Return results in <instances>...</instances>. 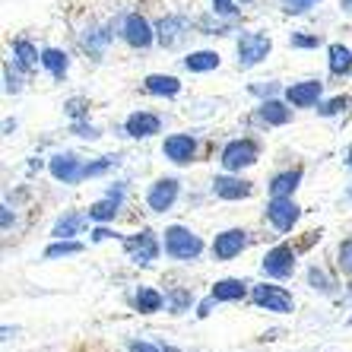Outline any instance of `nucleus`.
<instances>
[{
	"label": "nucleus",
	"instance_id": "obj_1",
	"mask_svg": "<svg viewBox=\"0 0 352 352\" xmlns=\"http://www.w3.org/2000/svg\"><path fill=\"white\" fill-rule=\"evenodd\" d=\"M273 51V38L267 32H241L235 41V54H238V67L251 70V67L263 64Z\"/></svg>",
	"mask_w": 352,
	"mask_h": 352
},
{
	"label": "nucleus",
	"instance_id": "obj_2",
	"mask_svg": "<svg viewBox=\"0 0 352 352\" xmlns=\"http://www.w3.org/2000/svg\"><path fill=\"white\" fill-rule=\"evenodd\" d=\"M165 254L172 261H197L204 254V241L184 226H168L165 229Z\"/></svg>",
	"mask_w": 352,
	"mask_h": 352
},
{
	"label": "nucleus",
	"instance_id": "obj_3",
	"mask_svg": "<svg viewBox=\"0 0 352 352\" xmlns=\"http://www.w3.org/2000/svg\"><path fill=\"white\" fill-rule=\"evenodd\" d=\"M121 38L127 41L133 51H146L159 35H156V25L149 23L143 13H127V16L121 19Z\"/></svg>",
	"mask_w": 352,
	"mask_h": 352
},
{
	"label": "nucleus",
	"instance_id": "obj_4",
	"mask_svg": "<svg viewBox=\"0 0 352 352\" xmlns=\"http://www.w3.org/2000/svg\"><path fill=\"white\" fill-rule=\"evenodd\" d=\"M257 159H261V146H257V140H232V143H226V149H222V168L226 172H241V168H248V165H254Z\"/></svg>",
	"mask_w": 352,
	"mask_h": 352
},
{
	"label": "nucleus",
	"instance_id": "obj_5",
	"mask_svg": "<svg viewBox=\"0 0 352 352\" xmlns=\"http://www.w3.org/2000/svg\"><path fill=\"white\" fill-rule=\"evenodd\" d=\"M251 298H254L257 308H267V311H273V314H292V308H295L292 292H286L283 286H270V283L254 286Z\"/></svg>",
	"mask_w": 352,
	"mask_h": 352
},
{
	"label": "nucleus",
	"instance_id": "obj_6",
	"mask_svg": "<svg viewBox=\"0 0 352 352\" xmlns=\"http://www.w3.org/2000/svg\"><path fill=\"white\" fill-rule=\"evenodd\" d=\"M124 251H127V257H131L133 263H140V267H146V263H153L159 257V241H156V235L149 229H143V232H137V235H131L127 241H124Z\"/></svg>",
	"mask_w": 352,
	"mask_h": 352
},
{
	"label": "nucleus",
	"instance_id": "obj_7",
	"mask_svg": "<svg viewBox=\"0 0 352 352\" xmlns=\"http://www.w3.org/2000/svg\"><path fill=\"white\" fill-rule=\"evenodd\" d=\"M261 270L273 279H289L295 273V251L289 245H276L267 251V257L261 261Z\"/></svg>",
	"mask_w": 352,
	"mask_h": 352
},
{
	"label": "nucleus",
	"instance_id": "obj_8",
	"mask_svg": "<svg viewBox=\"0 0 352 352\" xmlns=\"http://www.w3.org/2000/svg\"><path fill=\"white\" fill-rule=\"evenodd\" d=\"M48 172L54 181H64V184H80L82 178H86V162L76 156H70V153H60V156L51 159Z\"/></svg>",
	"mask_w": 352,
	"mask_h": 352
},
{
	"label": "nucleus",
	"instance_id": "obj_9",
	"mask_svg": "<svg viewBox=\"0 0 352 352\" xmlns=\"http://www.w3.org/2000/svg\"><path fill=\"white\" fill-rule=\"evenodd\" d=\"M298 216H302V210L292 204V197H270V204H267V219H270L279 232H292Z\"/></svg>",
	"mask_w": 352,
	"mask_h": 352
},
{
	"label": "nucleus",
	"instance_id": "obj_10",
	"mask_svg": "<svg viewBox=\"0 0 352 352\" xmlns=\"http://www.w3.org/2000/svg\"><path fill=\"white\" fill-rule=\"evenodd\" d=\"M245 245H248V232L245 229H226V232H219L216 241H213V257L226 263V261H232V257L241 254Z\"/></svg>",
	"mask_w": 352,
	"mask_h": 352
},
{
	"label": "nucleus",
	"instance_id": "obj_11",
	"mask_svg": "<svg viewBox=\"0 0 352 352\" xmlns=\"http://www.w3.org/2000/svg\"><path fill=\"white\" fill-rule=\"evenodd\" d=\"M178 190H181V184L175 178H159L156 184L149 188V194H146L149 210H153V213H165V210H172L175 200H178Z\"/></svg>",
	"mask_w": 352,
	"mask_h": 352
},
{
	"label": "nucleus",
	"instance_id": "obj_12",
	"mask_svg": "<svg viewBox=\"0 0 352 352\" xmlns=\"http://www.w3.org/2000/svg\"><path fill=\"white\" fill-rule=\"evenodd\" d=\"M197 153V140L190 133H172V137H165L162 143V156L175 165H188Z\"/></svg>",
	"mask_w": 352,
	"mask_h": 352
},
{
	"label": "nucleus",
	"instance_id": "obj_13",
	"mask_svg": "<svg viewBox=\"0 0 352 352\" xmlns=\"http://www.w3.org/2000/svg\"><path fill=\"white\" fill-rule=\"evenodd\" d=\"M320 92H324L320 80H302V82H292L286 89V102L292 108H314L320 102Z\"/></svg>",
	"mask_w": 352,
	"mask_h": 352
},
{
	"label": "nucleus",
	"instance_id": "obj_14",
	"mask_svg": "<svg viewBox=\"0 0 352 352\" xmlns=\"http://www.w3.org/2000/svg\"><path fill=\"white\" fill-rule=\"evenodd\" d=\"M188 29H190V23H188V16H178V13H168V16H162L156 23V35H159V45L162 48H175L184 35H188Z\"/></svg>",
	"mask_w": 352,
	"mask_h": 352
},
{
	"label": "nucleus",
	"instance_id": "obj_15",
	"mask_svg": "<svg viewBox=\"0 0 352 352\" xmlns=\"http://www.w3.org/2000/svg\"><path fill=\"white\" fill-rule=\"evenodd\" d=\"M124 131L131 133L133 140H146L162 131V118L153 115V111H133V115H127V121H124Z\"/></svg>",
	"mask_w": 352,
	"mask_h": 352
},
{
	"label": "nucleus",
	"instance_id": "obj_16",
	"mask_svg": "<svg viewBox=\"0 0 352 352\" xmlns=\"http://www.w3.org/2000/svg\"><path fill=\"white\" fill-rule=\"evenodd\" d=\"M10 51H13V64L19 70H35L41 64V51L29 38H13L10 41Z\"/></svg>",
	"mask_w": 352,
	"mask_h": 352
},
{
	"label": "nucleus",
	"instance_id": "obj_17",
	"mask_svg": "<svg viewBox=\"0 0 352 352\" xmlns=\"http://www.w3.org/2000/svg\"><path fill=\"white\" fill-rule=\"evenodd\" d=\"M213 194L222 197V200H241V197H251V184L241 178L219 175V178H213Z\"/></svg>",
	"mask_w": 352,
	"mask_h": 352
},
{
	"label": "nucleus",
	"instance_id": "obj_18",
	"mask_svg": "<svg viewBox=\"0 0 352 352\" xmlns=\"http://www.w3.org/2000/svg\"><path fill=\"white\" fill-rule=\"evenodd\" d=\"M41 67L48 70L54 80H64L67 70H70V54L64 48H41Z\"/></svg>",
	"mask_w": 352,
	"mask_h": 352
},
{
	"label": "nucleus",
	"instance_id": "obj_19",
	"mask_svg": "<svg viewBox=\"0 0 352 352\" xmlns=\"http://www.w3.org/2000/svg\"><path fill=\"white\" fill-rule=\"evenodd\" d=\"M181 64H184V70H190V74H210V70H216V67L222 64V58H219V51L204 48V51H190Z\"/></svg>",
	"mask_w": 352,
	"mask_h": 352
},
{
	"label": "nucleus",
	"instance_id": "obj_20",
	"mask_svg": "<svg viewBox=\"0 0 352 352\" xmlns=\"http://www.w3.org/2000/svg\"><path fill=\"white\" fill-rule=\"evenodd\" d=\"M143 89L149 92V96H178L181 92V80L172 74H149L146 80H143Z\"/></svg>",
	"mask_w": 352,
	"mask_h": 352
},
{
	"label": "nucleus",
	"instance_id": "obj_21",
	"mask_svg": "<svg viewBox=\"0 0 352 352\" xmlns=\"http://www.w3.org/2000/svg\"><path fill=\"white\" fill-rule=\"evenodd\" d=\"M245 295H248L245 279H219V283H213L210 298H213V302H238V298H245Z\"/></svg>",
	"mask_w": 352,
	"mask_h": 352
},
{
	"label": "nucleus",
	"instance_id": "obj_22",
	"mask_svg": "<svg viewBox=\"0 0 352 352\" xmlns=\"http://www.w3.org/2000/svg\"><path fill=\"white\" fill-rule=\"evenodd\" d=\"M327 64H330V74L333 76H349L352 74V48L333 41L327 48Z\"/></svg>",
	"mask_w": 352,
	"mask_h": 352
},
{
	"label": "nucleus",
	"instance_id": "obj_23",
	"mask_svg": "<svg viewBox=\"0 0 352 352\" xmlns=\"http://www.w3.org/2000/svg\"><path fill=\"white\" fill-rule=\"evenodd\" d=\"M165 302H168V298H165L159 289H153V286H140L137 295H133V305H137L140 314H156V311H162Z\"/></svg>",
	"mask_w": 352,
	"mask_h": 352
},
{
	"label": "nucleus",
	"instance_id": "obj_24",
	"mask_svg": "<svg viewBox=\"0 0 352 352\" xmlns=\"http://www.w3.org/2000/svg\"><path fill=\"white\" fill-rule=\"evenodd\" d=\"M257 115H261V121H263V124H270V127H283V124H289L292 111H289V108L283 105L279 98H267V102L261 105V111H257Z\"/></svg>",
	"mask_w": 352,
	"mask_h": 352
},
{
	"label": "nucleus",
	"instance_id": "obj_25",
	"mask_svg": "<svg viewBox=\"0 0 352 352\" xmlns=\"http://www.w3.org/2000/svg\"><path fill=\"white\" fill-rule=\"evenodd\" d=\"M118 206H121V190H111L105 200H98V204L89 206V219L96 222H108L118 216Z\"/></svg>",
	"mask_w": 352,
	"mask_h": 352
},
{
	"label": "nucleus",
	"instance_id": "obj_26",
	"mask_svg": "<svg viewBox=\"0 0 352 352\" xmlns=\"http://www.w3.org/2000/svg\"><path fill=\"white\" fill-rule=\"evenodd\" d=\"M86 216H89V213H67V216H60V219L54 222L51 235H54V238H74V235H80Z\"/></svg>",
	"mask_w": 352,
	"mask_h": 352
},
{
	"label": "nucleus",
	"instance_id": "obj_27",
	"mask_svg": "<svg viewBox=\"0 0 352 352\" xmlns=\"http://www.w3.org/2000/svg\"><path fill=\"white\" fill-rule=\"evenodd\" d=\"M298 181H302V168L276 175V178L270 181V197H292L295 188H298Z\"/></svg>",
	"mask_w": 352,
	"mask_h": 352
},
{
	"label": "nucleus",
	"instance_id": "obj_28",
	"mask_svg": "<svg viewBox=\"0 0 352 352\" xmlns=\"http://www.w3.org/2000/svg\"><path fill=\"white\" fill-rule=\"evenodd\" d=\"M111 38H115V32H108V29H92V32H86V38H82V48L89 51L92 58H102L105 48L111 45Z\"/></svg>",
	"mask_w": 352,
	"mask_h": 352
},
{
	"label": "nucleus",
	"instance_id": "obj_29",
	"mask_svg": "<svg viewBox=\"0 0 352 352\" xmlns=\"http://www.w3.org/2000/svg\"><path fill=\"white\" fill-rule=\"evenodd\" d=\"M80 251H82L80 241H74V238H58L54 245L45 248V257H48V261H58V257H70V254H80Z\"/></svg>",
	"mask_w": 352,
	"mask_h": 352
},
{
	"label": "nucleus",
	"instance_id": "obj_30",
	"mask_svg": "<svg viewBox=\"0 0 352 352\" xmlns=\"http://www.w3.org/2000/svg\"><path fill=\"white\" fill-rule=\"evenodd\" d=\"M168 298V308H172V314H184L190 308V302H194V295L188 292V289H172V292L165 295Z\"/></svg>",
	"mask_w": 352,
	"mask_h": 352
},
{
	"label": "nucleus",
	"instance_id": "obj_31",
	"mask_svg": "<svg viewBox=\"0 0 352 352\" xmlns=\"http://www.w3.org/2000/svg\"><path fill=\"white\" fill-rule=\"evenodd\" d=\"M289 45H292V48H298V51H311V48H320V45H324V38H320L318 32H292L289 35Z\"/></svg>",
	"mask_w": 352,
	"mask_h": 352
},
{
	"label": "nucleus",
	"instance_id": "obj_32",
	"mask_svg": "<svg viewBox=\"0 0 352 352\" xmlns=\"http://www.w3.org/2000/svg\"><path fill=\"white\" fill-rule=\"evenodd\" d=\"M320 0H279V7H283V13L286 16H305L308 10H314Z\"/></svg>",
	"mask_w": 352,
	"mask_h": 352
},
{
	"label": "nucleus",
	"instance_id": "obj_33",
	"mask_svg": "<svg viewBox=\"0 0 352 352\" xmlns=\"http://www.w3.org/2000/svg\"><path fill=\"white\" fill-rule=\"evenodd\" d=\"M213 3V13L222 19H235L238 13H241V3L238 0H210Z\"/></svg>",
	"mask_w": 352,
	"mask_h": 352
},
{
	"label": "nucleus",
	"instance_id": "obj_34",
	"mask_svg": "<svg viewBox=\"0 0 352 352\" xmlns=\"http://www.w3.org/2000/svg\"><path fill=\"white\" fill-rule=\"evenodd\" d=\"M346 105H349V98H346V96H336V98H330V102H324V105H318V115L333 118V115H340Z\"/></svg>",
	"mask_w": 352,
	"mask_h": 352
},
{
	"label": "nucleus",
	"instance_id": "obj_35",
	"mask_svg": "<svg viewBox=\"0 0 352 352\" xmlns=\"http://www.w3.org/2000/svg\"><path fill=\"white\" fill-rule=\"evenodd\" d=\"M3 80H7V86H3L7 92H19V89H23V80L13 74V64H3Z\"/></svg>",
	"mask_w": 352,
	"mask_h": 352
},
{
	"label": "nucleus",
	"instance_id": "obj_36",
	"mask_svg": "<svg viewBox=\"0 0 352 352\" xmlns=\"http://www.w3.org/2000/svg\"><path fill=\"white\" fill-rule=\"evenodd\" d=\"M340 267H343V273H352V238H346L340 245Z\"/></svg>",
	"mask_w": 352,
	"mask_h": 352
},
{
	"label": "nucleus",
	"instance_id": "obj_37",
	"mask_svg": "<svg viewBox=\"0 0 352 352\" xmlns=\"http://www.w3.org/2000/svg\"><path fill=\"white\" fill-rule=\"evenodd\" d=\"M67 115L74 118V121H80V118L86 115V98H70V102H67Z\"/></svg>",
	"mask_w": 352,
	"mask_h": 352
},
{
	"label": "nucleus",
	"instance_id": "obj_38",
	"mask_svg": "<svg viewBox=\"0 0 352 352\" xmlns=\"http://www.w3.org/2000/svg\"><path fill=\"white\" fill-rule=\"evenodd\" d=\"M308 283H311L314 289H324V292H330V283H327V276H324V273H320L318 267H311V270H308Z\"/></svg>",
	"mask_w": 352,
	"mask_h": 352
},
{
	"label": "nucleus",
	"instance_id": "obj_39",
	"mask_svg": "<svg viewBox=\"0 0 352 352\" xmlns=\"http://www.w3.org/2000/svg\"><path fill=\"white\" fill-rule=\"evenodd\" d=\"M70 131L76 133V137H86V140H96L98 137V131L92 127V124H82V121H74V127Z\"/></svg>",
	"mask_w": 352,
	"mask_h": 352
},
{
	"label": "nucleus",
	"instance_id": "obj_40",
	"mask_svg": "<svg viewBox=\"0 0 352 352\" xmlns=\"http://www.w3.org/2000/svg\"><path fill=\"white\" fill-rule=\"evenodd\" d=\"M131 352H162V349L153 343H131Z\"/></svg>",
	"mask_w": 352,
	"mask_h": 352
},
{
	"label": "nucleus",
	"instance_id": "obj_41",
	"mask_svg": "<svg viewBox=\"0 0 352 352\" xmlns=\"http://www.w3.org/2000/svg\"><path fill=\"white\" fill-rule=\"evenodd\" d=\"M105 238H111V232H108L105 226H98V229L92 232V241H105Z\"/></svg>",
	"mask_w": 352,
	"mask_h": 352
},
{
	"label": "nucleus",
	"instance_id": "obj_42",
	"mask_svg": "<svg viewBox=\"0 0 352 352\" xmlns=\"http://www.w3.org/2000/svg\"><path fill=\"white\" fill-rule=\"evenodd\" d=\"M13 219H16V216L10 213V206H3V229H10V226H13Z\"/></svg>",
	"mask_w": 352,
	"mask_h": 352
},
{
	"label": "nucleus",
	"instance_id": "obj_43",
	"mask_svg": "<svg viewBox=\"0 0 352 352\" xmlns=\"http://www.w3.org/2000/svg\"><path fill=\"white\" fill-rule=\"evenodd\" d=\"M340 10H346V13H352V0H340Z\"/></svg>",
	"mask_w": 352,
	"mask_h": 352
},
{
	"label": "nucleus",
	"instance_id": "obj_44",
	"mask_svg": "<svg viewBox=\"0 0 352 352\" xmlns=\"http://www.w3.org/2000/svg\"><path fill=\"white\" fill-rule=\"evenodd\" d=\"M162 352H181V349H175V346H162Z\"/></svg>",
	"mask_w": 352,
	"mask_h": 352
},
{
	"label": "nucleus",
	"instance_id": "obj_45",
	"mask_svg": "<svg viewBox=\"0 0 352 352\" xmlns=\"http://www.w3.org/2000/svg\"><path fill=\"white\" fill-rule=\"evenodd\" d=\"M238 3H241V7H248V3H254V0H238Z\"/></svg>",
	"mask_w": 352,
	"mask_h": 352
},
{
	"label": "nucleus",
	"instance_id": "obj_46",
	"mask_svg": "<svg viewBox=\"0 0 352 352\" xmlns=\"http://www.w3.org/2000/svg\"><path fill=\"white\" fill-rule=\"evenodd\" d=\"M346 162H349V168H352V149H349V159H346Z\"/></svg>",
	"mask_w": 352,
	"mask_h": 352
}]
</instances>
